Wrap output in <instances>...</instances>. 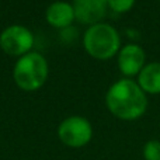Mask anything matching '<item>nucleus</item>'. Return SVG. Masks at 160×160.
<instances>
[{
  "instance_id": "nucleus-8",
  "label": "nucleus",
  "mask_w": 160,
  "mask_h": 160,
  "mask_svg": "<svg viewBox=\"0 0 160 160\" xmlns=\"http://www.w3.org/2000/svg\"><path fill=\"white\" fill-rule=\"evenodd\" d=\"M45 16H47V21L56 28H66L72 24L73 20H76L73 6L65 2H56L51 4Z\"/></svg>"
},
{
  "instance_id": "nucleus-12",
  "label": "nucleus",
  "mask_w": 160,
  "mask_h": 160,
  "mask_svg": "<svg viewBox=\"0 0 160 160\" xmlns=\"http://www.w3.org/2000/svg\"><path fill=\"white\" fill-rule=\"evenodd\" d=\"M159 2H160V0H159Z\"/></svg>"
},
{
  "instance_id": "nucleus-1",
  "label": "nucleus",
  "mask_w": 160,
  "mask_h": 160,
  "mask_svg": "<svg viewBox=\"0 0 160 160\" xmlns=\"http://www.w3.org/2000/svg\"><path fill=\"white\" fill-rule=\"evenodd\" d=\"M148 94L132 79L124 78L108 88L105 105L108 111L122 121H135L148 110Z\"/></svg>"
},
{
  "instance_id": "nucleus-5",
  "label": "nucleus",
  "mask_w": 160,
  "mask_h": 160,
  "mask_svg": "<svg viewBox=\"0 0 160 160\" xmlns=\"http://www.w3.org/2000/svg\"><path fill=\"white\" fill-rule=\"evenodd\" d=\"M34 35L22 25H11L0 34V48L7 55L24 56L32 48Z\"/></svg>"
},
{
  "instance_id": "nucleus-4",
  "label": "nucleus",
  "mask_w": 160,
  "mask_h": 160,
  "mask_svg": "<svg viewBox=\"0 0 160 160\" xmlns=\"http://www.w3.org/2000/svg\"><path fill=\"white\" fill-rule=\"evenodd\" d=\"M62 143L69 148H83L93 138V127L84 117L73 115L63 119L58 128Z\"/></svg>"
},
{
  "instance_id": "nucleus-11",
  "label": "nucleus",
  "mask_w": 160,
  "mask_h": 160,
  "mask_svg": "<svg viewBox=\"0 0 160 160\" xmlns=\"http://www.w3.org/2000/svg\"><path fill=\"white\" fill-rule=\"evenodd\" d=\"M136 0H107L108 7L115 13H128L131 8L133 7Z\"/></svg>"
},
{
  "instance_id": "nucleus-3",
  "label": "nucleus",
  "mask_w": 160,
  "mask_h": 160,
  "mask_svg": "<svg viewBox=\"0 0 160 160\" xmlns=\"http://www.w3.org/2000/svg\"><path fill=\"white\" fill-rule=\"evenodd\" d=\"M14 80L21 90L34 91L44 86L48 78L47 59L37 52H28L17 61L13 72Z\"/></svg>"
},
{
  "instance_id": "nucleus-7",
  "label": "nucleus",
  "mask_w": 160,
  "mask_h": 160,
  "mask_svg": "<svg viewBox=\"0 0 160 160\" xmlns=\"http://www.w3.org/2000/svg\"><path fill=\"white\" fill-rule=\"evenodd\" d=\"M75 17L79 22L87 25L98 24L107 13V0H75Z\"/></svg>"
},
{
  "instance_id": "nucleus-10",
  "label": "nucleus",
  "mask_w": 160,
  "mask_h": 160,
  "mask_svg": "<svg viewBox=\"0 0 160 160\" xmlns=\"http://www.w3.org/2000/svg\"><path fill=\"white\" fill-rule=\"evenodd\" d=\"M145 160H160V141L159 139H150L143 145L142 150Z\"/></svg>"
},
{
  "instance_id": "nucleus-9",
  "label": "nucleus",
  "mask_w": 160,
  "mask_h": 160,
  "mask_svg": "<svg viewBox=\"0 0 160 160\" xmlns=\"http://www.w3.org/2000/svg\"><path fill=\"white\" fill-rule=\"evenodd\" d=\"M136 83L146 94H160V62H149L138 75Z\"/></svg>"
},
{
  "instance_id": "nucleus-2",
  "label": "nucleus",
  "mask_w": 160,
  "mask_h": 160,
  "mask_svg": "<svg viewBox=\"0 0 160 160\" xmlns=\"http://www.w3.org/2000/svg\"><path fill=\"white\" fill-rule=\"evenodd\" d=\"M84 49L91 58L107 61L115 56L121 49V37L118 31L110 24L98 22L84 32Z\"/></svg>"
},
{
  "instance_id": "nucleus-6",
  "label": "nucleus",
  "mask_w": 160,
  "mask_h": 160,
  "mask_svg": "<svg viewBox=\"0 0 160 160\" xmlns=\"http://www.w3.org/2000/svg\"><path fill=\"white\" fill-rule=\"evenodd\" d=\"M146 65V53L143 48L138 44H128L122 47L118 52L119 72L128 79L138 76Z\"/></svg>"
}]
</instances>
